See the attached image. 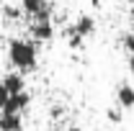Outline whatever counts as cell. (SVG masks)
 <instances>
[{
	"label": "cell",
	"instance_id": "obj_1",
	"mask_svg": "<svg viewBox=\"0 0 134 131\" xmlns=\"http://www.w3.org/2000/svg\"><path fill=\"white\" fill-rule=\"evenodd\" d=\"M8 57L18 69H34L36 67V44L29 39H10Z\"/></svg>",
	"mask_w": 134,
	"mask_h": 131
},
{
	"label": "cell",
	"instance_id": "obj_2",
	"mask_svg": "<svg viewBox=\"0 0 134 131\" xmlns=\"http://www.w3.org/2000/svg\"><path fill=\"white\" fill-rule=\"evenodd\" d=\"M3 85L10 95H18V93H26V82H23V75L21 72H8L3 77Z\"/></svg>",
	"mask_w": 134,
	"mask_h": 131
},
{
	"label": "cell",
	"instance_id": "obj_3",
	"mask_svg": "<svg viewBox=\"0 0 134 131\" xmlns=\"http://www.w3.org/2000/svg\"><path fill=\"white\" fill-rule=\"evenodd\" d=\"M29 100H31V95H29V93L10 95V98H8V105L3 108V113H8V116H18V111H23V108L29 105Z\"/></svg>",
	"mask_w": 134,
	"mask_h": 131
},
{
	"label": "cell",
	"instance_id": "obj_4",
	"mask_svg": "<svg viewBox=\"0 0 134 131\" xmlns=\"http://www.w3.org/2000/svg\"><path fill=\"white\" fill-rule=\"evenodd\" d=\"M72 28H75V33H77L80 39H85V36H90V33L96 31V21H93L90 13H83V16L72 23Z\"/></svg>",
	"mask_w": 134,
	"mask_h": 131
},
{
	"label": "cell",
	"instance_id": "obj_5",
	"mask_svg": "<svg viewBox=\"0 0 134 131\" xmlns=\"http://www.w3.org/2000/svg\"><path fill=\"white\" fill-rule=\"evenodd\" d=\"M116 98H119V103H121L124 108H132L134 105V87L129 82H121L116 87Z\"/></svg>",
	"mask_w": 134,
	"mask_h": 131
},
{
	"label": "cell",
	"instance_id": "obj_6",
	"mask_svg": "<svg viewBox=\"0 0 134 131\" xmlns=\"http://www.w3.org/2000/svg\"><path fill=\"white\" fill-rule=\"evenodd\" d=\"M31 33L36 36V39H41V41L52 39V33H54L52 21H34V23H31Z\"/></svg>",
	"mask_w": 134,
	"mask_h": 131
},
{
	"label": "cell",
	"instance_id": "obj_7",
	"mask_svg": "<svg viewBox=\"0 0 134 131\" xmlns=\"http://www.w3.org/2000/svg\"><path fill=\"white\" fill-rule=\"evenodd\" d=\"M0 131H21V116L0 113Z\"/></svg>",
	"mask_w": 134,
	"mask_h": 131
},
{
	"label": "cell",
	"instance_id": "obj_8",
	"mask_svg": "<svg viewBox=\"0 0 134 131\" xmlns=\"http://www.w3.org/2000/svg\"><path fill=\"white\" fill-rule=\"evenodd\" d=\"M21 3H23V10L31 13V16H36L39 10H44V5H47L44 0H21Z\"/></svg>",
	"mask_w": 134,
	"mask_h": 131
},
{
	"label": "cell",
	"instance_id": "obj_9",
	"mask_svg": "<svg viewBox=\"0 0 134 131\" xmlns=\"http://www.w3.org/2000/svg\"><path fill=\"white\" fill-rule=\"evenodd\" d=\"M8 98H10V93L5 90V85H3V80H0V113H3V108L8 105Z\"/></svg>",
	"mask_w": 134,
	"mask_h": 131
},
{
	"label": "cell",
	"instance_id": "obj_10",
	"mask_svg": "<svg viewBox=\"0 0 134 131\" xmlns=\"http://www.w3.org/2000/svg\"><path fill=\"white\" fill-rule=\"evenodd\" d=\"M124 46L129 49V54H134V31L124 33Z\"/></svg>",
	"mask_w": 134,
	"mask_h": 131
},
{
	"label": "cell",
	"instance_id": "obj_11",
	"mask_svg": "<svg viewBox=\"0 0 134 131\" xmlns=\"http://www.w3.org/2000/svg\"><path fill=\"white\" fill-rule=\"evenodd\" d=\"M106 116H108V121H114V123H119V121H121V111H119V108H108V111H106Z\"/></svg>",
	"mask_w": 134,
	"mask_h": 131
},
{
	"label": "cell",
	"instance_id": "obj_12",
	"mask_svg": "<svg viewBox=\"0 0 134 131\" xmlns=\"http://www.w3.org/2000/svg\"><path fill=\"white\" fill-rule=\"evenodd\" d=\"M3 13H5V18H18V16H21V10H18L16 5H5Z\"/></svg>",
	"mask_w": 134,
	"mask_h": 131
},
{
	"label": "cell",
	"instance_id": "obj_13",
	"mask_svg": "<svg viewBox=\"0 0 134 131\" xmlns=\"http://www.w3.org/2000/svg\"><path fill=\"white\" fill-rule=\"evenodd\" d=\"M129 69L134 72V54H129Z\"/></svg>",
	"mask_w": 134,
	"mask_h": 131
},
{
	"label": "cell",
	"instance_id": "obj_14",
	"mask_svg": "<svg viewBox=\"0 0 134 131\" xmlns=\"http://www.w3.org/2000/svg\"><path fill=\"white\" fill-rule=\"evenodd\" d=\"M129 16H132V21H134V3H132V10H129Z\"/></svg>",
	"mask_w": 134,
	"mask_h": 131
},
{
	"label": "cell",
	"instance_id": "obj_15",
	"mask_svg": "<svg viewBox=\"0 0 134 131\" xmlns=\"http://www.w3.org/2000/svg\"><path fill=\"white\" fill-rule=\"evenodd\" d=\"M67 131H80V129H77V126H70V129H67Z\"/></svg>",
	"mask_w": 134,
	"mask_h": 131
}]
</instances>
